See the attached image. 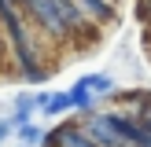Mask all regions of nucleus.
Segmentation results:
<instances>
[{"label": "nucleus", "mask_w": 151, "mask_h": 147, "mask_svg": "<svg viewBox=\"0 0 151 147\" xmlns=\"http://www.w3.org/2000/svg\"><path fill=\"white\" fill-rule=\"evenodd\" d=\"M85 85L92 88V92H111V88H114V81H111L107 74H92V77H85Z\"/></svg>", "instance_id": "39448f33"}, {"label": "nucleus", "mask_w": 151, "mask_h": 147, "mask_svg": "<svg viewBox=\"0 0 151 147\" xmlns=\"http://www.w3.org/2000/svg\"><path fill=\"white\" fill-rule=\"evenodd\" d=\"M70 103H74L78 110H92V88H88L85 81L74 85V88H70Z\"/></svg>", "instance_id": "7ed1b4c3"}, {"label": "nucleus", "mask_w": 151, "mask_h": 147, "mask_svg": "<svg viewBox=\"0 0 151 147\" xmlns=\"http://www.w3.org/2000/svg\"><path fill=\"white\" fill-rule=\"evenodd\" d=\"M81 129H85V136L92 140L96 147H133V143H129V140H125V136H122V132H118L103 114H92L85 125H81Z\"/></svg>", "instance_id": "f257e3e1"}, {"label": "nucleus", "mask_w": 151, "mask_h": 147, "mask_svg": "<svg viewBox=\"0 0 151 147\" xmlns=\"http://www.w3.org/2000/svg\"><path fill=\"white\" fill-rule=\"evenodd\" d=\"M7 136H11V121H4V118H0V143H4Z\"/></svg>", "instance_id": "423d86ee"}, {"label": "nucleus", "mask_w": 151, "mask_h": 147, "mask_svg": "<svg viewBox=\"0 0 151 147\" xmlns=\"http://www.w3.org/2000/svg\"><path fill=\"white\" fill-rule=\"evenodd\" d=\"M19 143H22V147L41 143V129H37V125H29V121H22V125H19Z\"/></svg>", "instance_id": "20e7f679"}, {"label": "nucleus", "mask_w": 151, "mask_h": 147, "mask_svg": "<svg viewBox=\"0 0 151 147\" xmlns=\"http://www.w3.org/2000/svg\"><path fill=\"white\" fill-rule=\"evenodd\" d=\"M29 110H33V96H29V92H19V96H15V107H11V125L15 121H26V118H29Z\"/></svg>", "instance_id": "f03ea898"}]
</instances>
